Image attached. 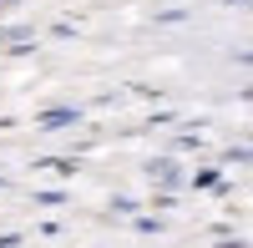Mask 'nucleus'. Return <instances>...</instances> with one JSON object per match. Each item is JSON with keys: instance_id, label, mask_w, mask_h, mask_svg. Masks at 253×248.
<instances>
[{"instance_id": "obj_1", "label": "nucleus", "mask_w": 253, "mask_h": 248, "mask_svg": "<svg viewBox=\"0 0 253 248\" xmlns=\"http://www.w3.org/2000/svg\"><path fill=\"white\" fill-rule=\"evenodd\" d=\"M76 122H81L76 107H51V112L36 117V127H41V132H66V127H76Z\"/></svg>"}, {"instance_id": "obj_2", "label": "nucleus", "mask_w": 253, "mask_h": 248, "mask_svg": "<svg viewBox=\"0 0 253 248\" xmlns=\"http://www.w3.org/2000/svg\"><path fill=\"white\" fill-rule=\"evenodd\" d=\"M152 182H167V188H172V182H177V167H172V162H152Z\"/></svg>"}, {"instance_id": "obj_3", "label": "nucleus", "mask_w": 253, "mask_h": 248, "mask_svg": "<svg viewBox=\"0 0 253 248\" xmlns=\"http://www.w3.org/2000/svg\"><path fill=\"white\" fill-rule=\"evenodd\" d=\"M218 177H223V172H218V167H203V172H198V177H193V182H198V188H218Z\"/></svg>"}, {"instance_id": "obj_4", "label": "nucleus", "mask_w": 253, "mask_h": 248, "mask_svg": "<svg viewBox=\"0 0 253 248\" xmlns=\"http://www.w3.org/2000/svg\"><path fill=\"white\" fill-rule=\"evenodd\" d=\"M228 5H243V10H253V0H228Z\"/></svg>"}]
</instances>
